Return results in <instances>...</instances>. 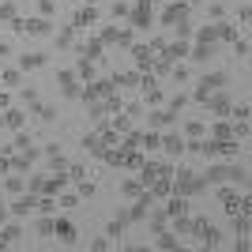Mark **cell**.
<instances>
[{
    "label": "cell",
    "instance_id": "6da1fadb",
    "mask_svg": "<svg viewBox=\"0 0 252 252\" xmlns=\"http://www.w3.org/2000/svg\"><path fill=\"white\" fill-rule=\"evenodd\" d=\"M237 185V189H249V169L237 166V162H215L211 158L207 173H203V185Z\"/></svg>",
    "mask_w": 252,
    "mask_h": 252
},
{
    "label": "cell",
    "instance_id": "7a4b0ae2",
    "mask_svg": "<svg viewBox=\"0 0 252 252\" xmlns=\"http://www.w3.org/2000/svg\"><path fill=\"white\" fill-rule=\"evenodd\" d=\"M169 181H173V192H177V196H196V192L207 189L200 173H192V169H185V166L177 169V177H169Z\"/></svg>",
    "mask_w": 252,
    "mask_h": 252
},
{
    "label": "cell",
    "instance_id": "3957f363",
    "mask_svg": "<svg viewBox=\"0 0 252 252\" xmlns=\"http://www.w3.org/2000/svg\"><path fill=\"white\" fill-rule=\"evenodd\" d=\"M230 83V72H211V75H203L200 83H196V91H192V98L196 102H203L207 94H215V91H222V87Z\"/></svg>",
    "mask_w": 252,
    "mask_h": 252
},
{
    "label": "cell",
    "instance_id": "277c9868",
    "mask_svg": "<svg viewBox=\"0 0 252 252\" xmlns=\"http://www.w3.org/2000/svg\"><path fill=\"white\" fill-rule=\"evenodd\" d=\"M15 34H31V38H45V34H53V23L45 19V15H38V19H15Z\"/></svg>",
    "mask_w": 252,
    "mask_h": 252
},
{
    "label": "cell",
    "instance_id": "5b68a950",
    "mask_svg": "<svg viewBox=\"0 0 252 252\" xmlns=\"http://www.w3.org/2000/svg\"><path fill=\"white\" fill-rule=\"evenodd\" d=\"M158 147L166 151L169 158H181L185 155V136H181V132H166V136L158 139Z\"/></svg>",
    "mask_w": 252,
    "mask_h": 252
},
{
    "label": "cell",
    "instance_id": "8992f818",
    "mask_svg": "<svg viewBox=\"0 0 252 252\" xmlns=\"http://www.w3.org/2000/svg\"><path fill=\"white\" fill-rule=\"evenodd\" d=\"M181 19H189V4H185V0H173V4L162 11V27H173V23H181Z\"/></svg>",
    "mask_w": 252,
    "mask_h": 252
},
{
    "label": "cell",
    "instance_id": "52a82bcc",
    "mask_svg": "<svg viewBox=\"0 0 252 252\" xmlns=\"http://www.w3.org/2000/svg\"><path fill=\"white\" fill-rule=\"evenodd\" d=\"M203 102H207V113H215V117H230V94H219V91H215V94H207Z\"/></svg>",
    "mask_w": 252,
    "mask_h": 252
},
{
    "label": "cell",
    "instance_id": "ba28073f",
    "mask_svg": "<svg viewBox=\"0 0 252 252\" xmlns=\"http://www.w3.org/2000/svg\"><path fill=\"white\" fill-rule=\"evenodd\" d=\"M94 23H98V8H94V4H87V8L75 11L72 27H75V31H87V27H94Z\"/></svg>",
    "mask_w": 252,
    "mask_h": 252
},
{
    "label": "cell",
    "instance_id": "9c48e42d",
    "mask_svg": "<svg viewBox=\"0 0 252 252\" xmlns=\"http://www.w3.org/2000/svg\"><path fill=\"white\" fill-rule=\"evenodd\" d=\"M38 207V196L34 192H27V196H19V200L8 207V215H15V219H23V215H31V211Z\"/></svg>",
    "mask_w": 252,
    "mask_h": 252
},
{
    "label": "cell",
    "instance_id": "30bf717a",
    "mask_svg": "<svg viewBox=\"0 0 252 252\" xmlns=\"http://www.w3.org/2000/svg\"><path fill=\"white\" fill-rule=\"evenodd\" d=\"M57 83H61V94H64V98H79V83H75V72H61V75H57Z\"/></svg>",
    "mask_w": 252,
    "mask_h": 252
},
{
    "label": "cell",
    "instance_id": "8fae6325",
    "mask_svg": "<svg viewBox=\"0 0 252 252\" xmlns=\"http://www.w3.org/2000/svg\"><path fill=\"white\" fill-rule=\"evenodd\" d=\"M196 233H200L203 249H219V245H222V230H215V226H207V222H203V226H200Z\"/></svg>",
    "mask_w": 252,
    "mask_h": 252
},
{
    "label": "cell",
    "instance_id": "7c38bea8",
    "mask_svg": "<svg viewBox=\"0 0 252 252\" xmlns=\"http://www.w3.org/2000/svg\"><path fill=\"white\" fill-rule=\"evenodd\" d=\"M166 215L169 219H181V215H189V196H169V203H166Z\"/></svg>",
    "mask_w": 252,
    "mask_h": 252
},
{
    "label": "cell",
    "instance_id": "4fadbf2b",
    "mask_svg": "<svg viewBox=\"0 0 252 252\" xmlns=\"http://www.w3.org/2000/svg\"><path fill=\"white\" fill-rule=\"evenodd\" d=\"M132 57H136V68H139V72H147L151 64H155V53H151V45H132Z\"/></svg>",
    "mask_w": 252,
    "mask_h": 252
},
{
    "label": "cell",
    "instance_id": "5bb4252c",
    "mask_svg": "<svg viewBox=\"0 0 252 252\" xmlns=\"http://www.w3.org/2000/svg\"><path fill=\"white\" fill-rule=\"evenodd\" d=\"M189 53H192V61H200V64H203V61H211V57L219 53V45H215V42H196Z\"/></svg>",
    "mask_w": 252,
    "mask_h": 252
},
{
    "label": "cell",
    "instance_id": "9a60e30c",
    "mask_svg": "<svg viewBox=\"0 0 252 252\" xmlns=\"http://www.w3.org/2000/svg\"><path fill=\"white\" fill-rule=\"evenodd\" d=\"M147 219H151V233H162V230H169V215H166V211L151 207V211H147Z\"/></svg>",
    "mask_w": 252,
    "mask_h": 252
},
{
    "label": "cell",
    "instance_id": "2e32d148",
    "mask_svg": "<svg viewBox=\"0 0 252 252\" xmlns=\"http://www.w3.org/2000/svg\"><path fill=\"white\" fill-rule=\"evenodd\" d=\"M147 125L155 128V132H158V128H169V125H173V113H169V109H155V113L147 117Z\"/></svg>",
    "mask_w": 252,
    "mask_h": 252
},
{
    "label": "cell",
    "instance_id": "e0dca14e",
    "mask_svg": "<svg viewBox=\"0 0 252 252\" xmlns=\"http://www.w3.org/2000/svg\"><path fill=\"white\" fill-rule=\"evenodd\" d=\"M42 64H45V53H23V57H19L23 72H34V68H42Z\"/></svg>",
    "mask_w": 252,
    "mask_h": 252
},
{
    "label": "cell",
    "instance_id": "ac0fdd59",
    "mask_svg": "<svg viewBox=\"0 0 252 252\" xmlns=\"http://www.w3.org/2000/svg\"><path fill=\"white\" fill-rule=\"evenodd\" d=\"M4 125H8L11 132H19V128L27 125V113H23V109H8V113H4Z\"/></svg>",
    "mask_w": 252,
    "mask_h": 252
},
{
    "label": "cell",
    "instance_id": "d6986e66",
    "mask_svg": "<svg viewBox=\"0 0 252 252\" xmlns=\"http://www.w3.org/2000/svg\"><path fill=\"white\" fill-rule=\"evenodd\" d=\"M42 155L49 158V166H53V169H64V166H68V162H64V155H61V147H57V143H49V147H45Z\"/></svg>",
    "mask_w": 252,
    "mask_h": 252
},
{
    "label": "cell",
    "instance_id": "ffe728a7",
    "mask_svg": "<svg viewBox=\"0 0 252 252\" xmlns=\"http://www.w3.org/2000/svg\"><path fill=\"white\" fill-rule=\"evenodd\" d=\"M192 38H196V42H219V23H207V27H200Z\"/></svg>",
    "mask_w": 252,
    "mask_h": 252
},
{
    "label": "cell",
    "instance_id": "44dd1931",
    "mask_svg": "<svg viewBox=\"0 0 252 252\" xmlns=\"http://www.w3.org/2000/svg\"><path fill=\"white\" fill-rule=\"evenodd\" d=\"M75 79H94V61H87V57H79V64H75Z\"/></svg>",
    "mask_w": 252,
    "mask_h": 252
},
{
    "label": "cell",
    "instance_id": "7402d4cb",
    "mask_svg": "<svg viewBox=\"0 0 252 252\" xmlns=\"http://www.w3.org/2000/svg\"><path fill=\"white\" fill-rule=\"evenodd\" d=\"M53 233H57V237H61V241H68V245H72L75 241V226H72V222H57V230H53Z\"/></svg>",
    "mask_w": 252,
    "mask_h": 252
},
{
    "label": "cell",
    "instance_id": "603a6c76",
    "mask_svg": "<svg viewBox=\"0 0 252 252\" xmlns=\"http://www.w3.org/2000/svg\"><path fill=\"white\" fill-rule=\"evenodd\" d=\"M34 230H38V237H53V230H57V219H49V215H45V219H38V226H34Z\"/></svg>",
    "mask_w": 252,
    "mask_h": 252
},
{
    "label": "cell",
    "instance_id": "cb8c5ba5",
    "mask_svg": "<svg viewBox=\"0 0 252 252\" xmlns=\"http://www.w3.org/2000/svg\"><path fill=\"white\" fill-rule=\"evenodd\" d=\"M79 53H83L87 61H98V57H102V42H83V45H79Z\"/></svg>",
    "mask_w": 252,
    "mask_h": 252
},
{
    "label": "cell",
    "instance_id": "d4e9b609",
    "mask_svg": "<svg viewBox=\"0 0 252 252\" xmlns=\"http://www.w3.org/2000/svg\"><path fill=\"white\" fill-rule=\"evenodd\" d=\"M143 189H147L143 181H125V185H121V192H125L128 200H136V196H139V192H143Z\"/></svg>",
    "mask_w": 252,
    "mask_h": 252
},
{
    "label": "cell",
    "instance_id": "484cf974",
    "mask_svg": "<svg viewBox=\"0 0 252 252\" xmlns=\"http://www.w3.org/2000/svg\"><path fill=\"white\" fill-rule=\"evenodd\" d=\"M203 132H207L203 121H189V125H185V136H189V139H203Z\"/></svg>",
    "mask_w": 252,
    "mask_h": 252
},
{
    "label": "cell",
    "instance_id": "4316f807",
    "mask_svg": "<svg viewBox=\"0 0 252 252\" xmlns=\"http://www.w3.org/2000/svg\"><path fill=\"white\" fill-rule=\"evenodd\" d=\"M158 132H147V136H139V151H158Z\"/></svg>",
    "mask_w": 252,
    "mask_h": 252
},
{
    "label": "cell",
    "instance_id": "83f0119b",
    "mask_svg": "<svg viewBox=\"0 0 252 252\" xmlns=\"http://www.w3.org/2000/svg\"><path fill=\"white\" fill-rule=\"evenodd\" d=\"M27 189H31L34 196H42V192H45V173H34V177L27 181Z\"/></svg>",
    "mask_w": 252,
    "mask_h": 252
},
{
    "label": "cell",
    "instance_id": "f1b7e54d",
    "mask_svg": "<svg viewBox=\"0 0 252 252\" xmlns=\"http://www.w3.org/2000/svg\"><path fill=\"white\" fill-rule=\"evenodd\" d=\"M34 211H42V215H53V211H57V200H53L49 192H45L42 200H38V207H34Z\"/></svg>",
    "mask_w": 252,
    "mask_h": 252
},
{
    "label": "cell",
    "instance_id": "f546056e",
    "mask_svg": "<svg viewBox=\"0 0 252 252\" xmlns=\"http://www.w3.org/2000/svg\"><path fill=\"white\" fill-rule=\"evenodd\" d=\"M34 113H38V121H57V109H53V105H34Z\"/></svg>",
    "mask_w": 252,
    "mask_h": 252
},
{
    "label": "cell",
    "instance_id": "4dcf8cb0",
    "mask_svg": "<svg viewBox=\"0 0 252 252\" xmlns=\"http://www.w3.org/2000/svg\"><path fill=\"white\" fill-rule=\"evenodd\" d=\"M19 233H23V226H19V222H15V226H8V230L0 233V241H4V245H11V241H15V237H19Z\"/></svg>",
    "mask_w": 252,
    "mask_h": 252
},
{
    "label": "cell",
    "instance_id": "1f68e13d",
    "mask_svg": "<svg viewBox=\"0 0 252 252\" xmlns=\"http://www.w3.org/2000/svg\"><path fill=\"white\" fill-rule=\"evenodd\" d=\"M72 34H75V27H68V31L57 34V49H68V45H72Z\"/></svg>",
    "mask_w": 252,
    "mask_h": 252
},
{
    "label": "cell",
    "instance_id": "d6a6232c",
    "mask_svg": "<svg viewBox=\"0 0 252 252\" xmlns=\"http://www.w3.org/2000/svg\"><path fill=\"white\" fill-rule=\"evenodd\" d=\"M4 189H8L11 196H19V192L27 189V185H23V177H8V181H4Z\"/></svg>",
    "mask_w": 252,
    "mask_h": 252
},
{
    "label": "cell",
    "instance_id": "836d02e7",
    "mask_svg": "<svg viewBox=\"0 0 252 252\" xmlns=\"http://www.w3.org/2000/svg\"><path fill=\"white\" fill-rule=\"evenodd\" d=\"M113 83H125V87H132V83H139V72H121V75H113Z\"/></svg>",
    "mask_w": 252,
    "mask_h": 252
},
{
    "label": "cell",
    "instance_id": "e575fe53",
    "mask_svg": "<svg viewBox=\"0 0 252 252\" xmlns=\"http://www.w3.org/2000/svg\"><path fill=\"white\" fill-rule=\"evenodd\" d=\"M219 200H222V203H233V200H237V185H233V189L219 185Z\"/></svg>",
    "mask_w": 252,
    "mask_h": 252
},
{
    "label": "cell",
    "instance_id": "d590c367",
    "mask_svg": "<svg viewBox=\"0 0 252 252\" xmlns=\"http://www.w3.org/2000/svg\"><path fill=\"white\" fill-rule=\"evenodd\" d=\"M121 233H125V222H109V226H105V237H113V241H117V237H121Z\"/></svg>",
    "mask_w": 252,
    "mask_h": 252
},
{
    "label": "cell",
    "instance_id": "8d00e7d4",
    "mask_svg": "<svg viewBox=\"0 0 252 252\" xmlns=\"http://www.w3.org/2000/svg\"><path fill=\"white\" fill-rule=\"evenodd\" d=\"M173 31H177V38H192V23L181 19V23H173Z\"/></svg>",
    "mask_w": 252,
    "mask_h": 252
},
{
    "label": "cell",
    "instance_id": "74e56055",
    "mask_svg": "<svg viewBox=\"0 0 252 252\" xmlns=\"http://www.w3.org/2000/svg\"><path fill=\"white\" fill-rule=\"evenodd\" d=\"M19 98H23L27 105H38V91H34V87H23V91H19Z\"/></svg>",
    "mask_w": 252,
    "mask_h": 252
},
{
    "label": "cell",
    "instance_id": "f35d334b",
    "mask_svg": "<svg viewBox=\"0 0 252 252\" xmlns=\"http://www.w3.org/2000/svg\"><path fill=\"white\" fill-rule=\"evenodd\" d=\"M215 136L219 139H237L233 136V125H215Z\"/></svg>",
    "mask_w": 252,
    "mask_h": 252
},
{
    "label": "cell",
    "instance_id": "ab89813d",
    "mask_svg": "<svg viewBox=\"0 0 252 252\" xmlns=\"http://www.w3.org/2000/svg\"><path fill=\"white\" fill-rule=\"evenodd\" d=\"M75 192H79V196H94V185H91V181H75Z\"/></svg>",
    "mask_w": 252,
    "mask_h": 252
},
{
    "label": "cell",
    "instance_id": "60d3db41",
    "mask_svg": "<svg viewBox=\"0 0 252 252\" xmlns=\"http://www.w3.org/2000/svg\"><path fill=\"white\" fill-rule=\"evenodd\" d=\"M0 19H11V23H15V4H11V0L0 4Z\"/></svg>",
    "mask_w": 252,
    "mask_h": 252
},
{
    "label": "cell",
    "instance_id": "b9f144b4",
    "mask_svg": "<svg viewBox=\"0 0 252 252\" xmlns=\"http://www.w3.org/2000/svg\"><path fill=\"white\" fill-rule=\"evenodd\" d=\"M185 102H189V94H173V98H169V113H177V109H185Z\"/></svg>",
    "mask_w": 252,
    "mask_h": 252
},
{
    "label": "cell",
    "instance_id": "7bdbcfd3",
    "mask_svg": "<svg viewBox=\"0 0 252 252\" xmlns=\"http://www.w3.org/2000/svg\"><path fill=\"white\" fill-rule=\"evenodd\" d=\"M38 11H42V15H45V19H49V15H53V11H57V4H53V0H38Z\"/></svg>",
    "mask_w": 252,
    "mask_h": 252
},
{
    "label": "cell",
    "instance_id": "ee69618b",
    "mask_svg": "<svg viewBox=\"0 0 252 252\" xmlns=\"http://www.w3.org/2000/svg\"><path fill=\"white\" fill-rule=\"evenodd\" d=\"M233 53H237V57H241V61H245V57H249V42H245V38H241V42L233 38Z\"/></svg>",
    "mask_w": 252,
    "mask_h": 252
},
{
    "label": "cell",
    "instance_id": "f6af8a7d",
    "mask_svg": "<svg viewBox=\"0 0 252 252\" xmlns=\"http://www.w3.org/2000/svg\"><path fill=\"white\" fill-rule=\"evenodd\" d=\"M75 203H79V192H75V196H61V211H72Z\"/></svg>",
    "mask_w": 252,
    "mask_h": 252
},
{
    "label": "cell",
    "instance_id": "bcb514c9",
    "mask_svg": "<svg viewBox=\"0 0 252 252\" xmlns=\"http://www.w3.org/2000/svg\"><path fill=\"white\" fill-rule=\"evenodd\" d=\"M233 121H249V102H241L237 109H233Z\"/></svg>",
    "mask_w": 252,
    "mask_h": 252
},
{
    "label": "cell",
    "instance_id": "7dc6e473",
    "mask_svg": "<svg viewBox=\"0 0 252 252\" xmlns=\"http://www.w3.org/2000/svg\"><path fill=\"white\" fill-rule=\"evenodd\" d=\"M128 8H132V4H125V0H117V4H113L109 11H113V19H117V15H128Z\"/></svg>",
    "mask_w": 252,
    "mask_h": 252
},
{
    "label": "cell",
    "instance_id": "c3c4849f",
    "mask_svg": "<svg viewBox=\"0 0 252 252\" xmlns=\"http://www.w3.org/2000/svg\"><path fill=\"white\" fill-rule=\"evenodd\" d=\"M109 245H113L109 237H94V241H91V249H98V252H102V249H109Z\"/></svg>",
    "mask_w": 252,
    "mask_h": 252
},
{
    "label": "cell",
    "instance_id": "681fc988",
    "mask_svg": "<svg viewBox=\"0 0 252 252\" xmlns=\"http://www.w3.org/2000/svg\"><path fill=\"white\" fill-rule=\"evenodd\" d=\"M4 83L15 87V83H19V72H15V68H11V72H4Z\"/></svg>",
    "mask_w": 252,
    "mask_h": 252
},
{
    "label": "cell",
    "instance_id": "f907efd6",
    "mask_svg": "<svg viewBox=\"0 0 252 252\" xmlns=\"http://www.w3.org/2000/svg\"><path fill=\"white\" fill-rule=\"evenodd\" d=\"M11 53V42H4V38H0V57H8Z\"/></svg>",
    "mask_w": 252,
    "mask_h": 252
},
{
    "label": "cell",
    "instance_id": "816d5d0a",
    "mask_svg": "<svg viewBox=\"0 0 252 252\" xmlns=\"http://www.w3.org/2000/svg\"><path fill=\"white\" fill-rule=\"evenodd\" d=\"M0 109H8V94L4 91H0Z\"/></svg>",
    "mask_w": 252,
    "mask_h": 252
},
{
    "label": "cell",
    "instance_id": "f5cc1de1",
    "mask_svg": "<svg viewBox=\"0 0 252 252\" xmlns=\"http://www.w3.org/2000/svg\"><path fill=\"white\" fill-rule=\"evenodd\" d=\"M4 219H8V207H0V226H4Z\"/></svg>",
    "mask_w": 252,
    "mask_h": 252
},
{
    "label": "cell",
    "instance_id": "db71d44e",
    "mask_svg": "<svg viewBox=\"0 0 252 252\" xmlns=\"http://www.w3.org/2000/svg\"><path fill=\"white\" fill-rule=\"evenodd\" d=\"M143 4H158V0H143Z\"/></svg>",
    "mask_w": 252,
    "mask_h": 252
},
{
    "label": "cell",
    "instance_id": "11a10c76",
    "mask_svg": "<svg viewBox=\"0 0 252 252\" xmlns=\"http://www.w3.org/2000/svg\"><path fill=\"white\" fill-rule=\"evenodd\" d=\"M185 4H196V0H185Z\"/></svg>",
    "mask_w": 252,
    "mask_h": 252
}]
</instances>
